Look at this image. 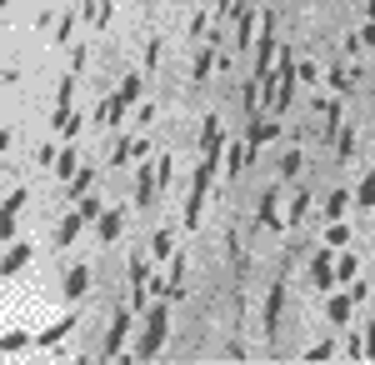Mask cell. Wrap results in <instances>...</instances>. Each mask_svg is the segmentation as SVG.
<instances>
[{"label":"cell","instance_id":"cell-23","mask_svg":"<svg viewBox=\"0 0 375 365\" xmlns=\"http://www.w3.org/2000/svg\"><path fill=\"white\" fill-rule=\"evenodd\" d=\"M245 145H230V155H226V175H240V166H245Z\"/></svg>","mask_w":375,"mask_h":365},{"label":"cell","instance_id":"cell-7","mask_svg":"<svg viewBox=\"0 0 375 365\" xmlns=\"http://www.w3.org/2000/svg\"><path fill=\"white\" fill-rule=\"evenodd\" d=\"M260 225L265 230H281L285 221H281V190H265L260 195Z\"/></svg>","mask_w":375,"mask_h":365},{"label":"cell","instance_id":"cell-20","mask_svg":"<svg viewBox=\"0 0 375 365\" xmlns=\"http://www.w3.org/2000/svg\"><path fill=\"white\" fill-rule=\"evenodd\" d=\"M210 61H216V40H210V45L200 50V56H195V66H190V75H195V80H205V75H210Z\"/></svg>","mask_w":375,"mask_h":365},{"label":"cell","instance_id":"cell-5","mask_svg":"<svg viewBox=\"0 0 375 365\" xmlns=\"http://www.w3.org/2000/svg\"><path fill=\"white\" fill-rule=\"evenodd\" d=\"M281 300H285V285L276 280V285H271V295H265V310H260L265 335H276V330H281Z\"/></svg>","mask_w":375,"mask_h":365},{"label":"cell","instance_id":"cell-27","mask_svg":"<svg viewBox=\"0 0 375 365\" xmlns=\"http://www.w3.org/2000/svg\"><path fill=\"white\" fill-rule=\"evenodd\" d=\"M20 345H30V335H25V330H6V340H0V350H6V355H16Z\"/></svg>","mask_w":375,"mask_h":365},{"label":"cell","instance_id":"cell-17","mask_svg":"<svg viewBox=\"0 0 375 365\" xmlns=\"http://www.w3.org/2000/svg\"><path fill=\"white\" fill-rule=\"evenodd\" d=\"M121 225H125V211H105V216H100V240H116Z\"/></svg>","mask_w":375,"mask_h":365},{"label":"cell","instance_id":"cell-24","mask_svg":"<svg viewBox=\"0 0 375 365\" xmlns=\"http://www.w3.org/2000/svg\"><path fill=\"white\" fill-rule=\"evenodd\" d=\"M345 205H350V195H345V190H336V195L326 200V216H331V221H340V216H345Z\"/></svg>","mask_w":375,"mask_h":365},{"label":"cell","instance_id":"cell-10","mask_svg":"<svg viewBox=\"0 0 375 365\" xmlns=\"http://www.w3.org/2000/svg\"><path fill=\"white\" fill-rule=\"evenodd\" d=\"M250 35H255V11H250V6H240V11H235V50H245V45H250Z\"/></svg>","mask_w":375,"mask_h":365},{"label":"cell","instance_id":"cell-26","mask_svg":"<svg viewBox=\"0 0 375 365\" xmlns=\"http://www.w3.org/2000/svg\"><path fill=\"white\" fill-rule=\"evenodd\" d=\"M56 175H61V180H70V175H75V150H70V145L61 150V161H56Z\"/></svg>","mask_w":375,"mask_h":365},{"label":"cell","instance_id":"cell-28","mask_svg":"<svg viewBox=\"0 0 375 365\" xmlns=\"http://www.w3.org/2000/svg\"><path fill=\"white\" fill-rule=\"evenodd\" d=\"M355 200H360V205H375V171H370V175L360 180V190H355Z\"/></svg>","mask_w":375,"mask_h":365},{"label":"cell","instance_id":"cell-8","mask_svg":"<svg viewBox=\"0 0 375 365\" xmlns=\"http://www.w3.org/2000/svg\"><path fill=\"white\" fill-rule=\"evenodd\" d=\"M331 260H336L331 250H320V255L310 260V280H315L320 290H331V285H336V266H331Z\"/></svg>","mask_w":375,"mask_h":365},{"label":"cell","instance_id":"cell-29","mask_svg":"<svg viewBox=\"0 0 375 365\" xmlns=\"http://www.w3.org/2000/svg\"><path fill=\"white\" fill-rule=\"evenodd\" d=\"M305 211H310V195H305V190H295V200H290V221H300Z\"/></svg>","mask_w":375,"mask_h":365},{"label":"cell","instance_id":"cell-14","mask_svg":"<svg viewBox=\"0 0 375 365\" xmlns=\"http://www.w3.org/2000/svg\"><path fill=\"white\" fill-rule=\"evenodd\" d=\"M25 195H30L25 185H16V190L6 195V235H16V211H20V205H25Z\"/></svg>","mask_w":375,"mask_h":365},{"label":"cell","instance_id":"cell-37","mask_svg":"<svg viewBox=\"0 0 375 365\" xmlns=\"http://www.w3.org/2000/svg\"><path fill=\"white\" fill-rule=\"evenodd\" d=\"M230 6H235V0H216V20H226V16H230Z\"/></svg>","mask_w":375,"mask_h":365},{"label":"cell","instance_id":"cell-11","mask_svg":"<svg viewBox=\"0 0 375 365\" xmlns=\"http://www.w3.org/2000/svg\"><path fill=\"white\" fill-rule=\"evenodd\" d=\"M70 330H75V316H66V321H56V326H50V330H40V335H35V345H50V350H56V345H61Z\"/></svg>","mask_w":375,"mask_h":365},{"label":"cell","instance_id":"cell-12","mask_svg":"<svg viewBox=\"0 0 375 365\" xmlns=\"http://www.w3.org/2000/svg\"><path fill=\"white\" fill-rule=\"evenodd\" d=\"M25 260H30V240H16V245L6 250V260H0V271H6V276H16V271L25 266Z\"/></svg>","mask_w":375,"mask_h":365},{"label":"cell","instance_id":"cell-3","mask_svg":"<svg viewBox=\"0 0 375 365\" xmlns=\"http://www.w3.org/2000/svg\"><path fill=\"white\" fill-rule=\"evenodd\" d=\"M265 35L255 40V80H271V61H276V16L265 11Z\"/></svg>","mask_w":375,"mask_h":365},{"label":"cell","instance_id":"cell-34","mask_svg":"<svg viewBox=\"0 0 375 365\" xmlns=\"http://www.w3.org/2000/svg\"><path fill=\"white\" fill-rule=\"evenodd\" d=\"M155 66H160V40L145 45V70H155Z\"/></svg>","mask_w":375,"mask_h":365},{"label":"cell","instance_id":"cell-18","mask_svg":"<svg viewBox=\"0 0 375 365\" xmlns=\"http://www.w3.org/2000/svg\"><path fill=\"white\" fill-rule=\"evenodd\" d=\"M90 185H95V171H75V175L66 180V190H70L75 200H80V195H90Z\"/></svg>","mask_w":375,"mask_h":365},{"label":"cell","instance_id":"cell-31","mask_svg":"<svg viewBox=\"0 0 375 365\" xmlns=\"http://www.w3.org/2000/svg\"><path fill=\"white\" fill-rule=\"evenodd\" d=\"M111 6L116 0H95V25H111Z\"/></svg>","mask_w":375,"mask_h":365},{"label":"cell","instance_id":"cell-1","mask_svg":"<svg viewBox=\"0 0 375 365\" xmlns=\"http://www.w3.org/2000/svg\"><path fill=\"white\" fill-rule=\"evenodd\" d=\"M166 321H171V300L160 295V300L150 305V321H145V335H140V345H135V360H150L160 345H166Z\"/></svg>","mask_w":375,"mask_h":365},{"label":"cell","instance_id":"cell-2","mask_svg":"<svg viewBox=\"0 0 375 365\" xmlns=\"http://www.w3.org/2000/svg\"><path fill=\"white\" fill-rule=\"evenodd\" d=\"M130 321H135V310L130 305H121L116 316H111V330H105V345H100V360H116L121 350H125V340H130Z\"/></svg>","mask_w":375,"mask_h":365},{"label":"cell","instance_id":"cell-4","mask_svg":"<svg viewBox=\"0 0 375 365\" xmlns=\"http://www.w3.org/2000/svg\"><path fill=\"white\" fill-rule=\"evenodd\" d=\"M70 106H75V75H66L61 80V90H56V111H50V130H66L75 116H70Z\"/></svg>","mask_w":375,"mask_h":365},{"label":"cell","instance_id":"cell-38","mask_svg":"<svg viewBox=\"0 0 375 365\" xmlns=\"http://www.w3.org/2000/svg\"><path fill=\"white\" fill-rule=\"evenodd\" d=\"M360 45H375V20H370V25L360 30Z\"/></svg>","mask_w":375,"mask_h":365},{"label":"cell","instance_id":"cell-16","mask_svg":"<svg viewBox=\"0 0 375 365\" xmlns=\"http://www.w3.org/2000/svg\"><path fill=\"white\" fill-rule=\"evenodd\" d=\"M326 245H331V250H345V245H350V225H345V221H331V225H326Z\"/></svg>","mask_w":375,"mask_h":365},{"label":"cell","instance_id":"cell-21","mask_svg":"<svg viewBox=\"0 0 375 365\" xmlns=\"http://www.w3.org/2000/svg\"><path fill=\"white\" fill-rule=\"evenodd\" d=\"M75 211H80L85 221H100V216H105V205H100V195H80V205H75Z\"/></svg>","mask_w":375,"mask_h":365},{"label":"cell","instance_id":"cell-13","mask_svg":"<svg viewBox=\"0 0 375 365\" xmlns=\"http://www.w3.org/2000/svg\"><path fill=\"white\" fill-rule=\"evenodd\" d=\"M80 225H85V216H80V211H70V216L56 225V245H70V240L80 235Z\"/></svg>","mask_w":375,"mask_h":365},{"label":"cell","instance_id":"cell-33","mask_svg":"<svg viewBox=\"0 0 375 365\" xmlns=\"http://www.w3.org/2000/svg\"><path fill=\"white\" fill-rule=\"evenodd\" d=\"M331 85H336V90H345V85H350V75H345V66H340V61L331 66Z\"/></svg>","mask_w":375,"mask_h":365},{"label":"cell","instance_id":"cell-39","mask_svg":"<svg viewBox=\"0 0 375 365\" xmlns=\"http://www.w3.org/2000/svg\"><path fill=\"white\" fill-rule=\"evenodd\" d=\"M365 20H375V0H370V11H365Z\"/></svg>","mask_w":375,"mask_h":365},{"label":"cell","instance_id":"cell-35","mask_svg":"<svg viewBox=\"0 0 375 365\" xmlns=\"http://www.w3.org/2000/svg\"><path fill=\"white\" fill-rule=\"evenodd\" d=\"M145 285V260H130V290Z\"/></svg>","mask_w":375,"mask_h":365},{"label":"cell","instance_id":"cell-22","mask_svg":"<svg viewBox=\"0 0 375 365\" xmlns=\"http://www.w3.org/2000/svg\"><path fill=\"white\" fill-rule=\"evenodd\" d=\"M171 245H176V230H155V260H171Z\"/></svg>","mask_w":375,"mask_h":365},{"label":"cell","instance_id":"cell-30","mask_svg":"<svg viewBox=\"0 0 375 365\" xmlns=\"http://www.w3.org/2000/svg\"><path fill=\"white\" fill-rule=\"evenodd\" d=\"M281 175H300V150H290L285 161H281Z\"/></svg>","mask_w":375,"mask_h":365},{"label":"cell","instance_id":"cell-15","mask_svg":"<svg viewBox=\"0 0 375 365\" xmlns=\"http://www.w3.org/2000/svg\"><path fill=\"white\" fill-rule=\"evenodd\" d=\"M85 285H90V271H85V266H75V271L66 276V300H80V295H85Z\"/></svg>","mask_w":375,"mask_h":365},{"label":"cell","instance_id":"cell-25","mask_svg":"<svg viewBox=\"0 0 375 365\" xmlns=\"http://www.w3.org/2000/svg\"><path fill=\"white\" fill-rule=\"evenodd\" d=\"M350 276H355V255L340 250V255H336V280H350Z\"/></svg>","mask_w":375,"mask_h":365},{"label":"cell","instance_id":"cell-9","mask_svg":"<svg viewBox=\"0 0 375 365\" xmlns=\"http://www.w3.org/2000/svg\"><path fill=\"white\" fill-rule=\"evenodd\" d=\"M221 145H226L221 120H216V116H205V125H200V155H221Z\"/></svg>","mask_w":375,"mask_h":365},{"label":"cell","instance_id":"cell-36","mask_svg":"<svg viewBox=\"0 0 375 365\" xmlns=\"http://www.w3.org/2000/svg\"><path fill=\"white\" fill-rule=\"evenodd\" d=\"M360 350L375 360V326H365V335H360Z\"/></svg>","mask_w":375,"mask_h":365},{"label":"cell","instance_id":"cell-19","mask_svg":"<svg viewBox=\"0 0 375 365\" xmlns=\"http://www.w3.org/2000/svg\"><path fill=\"white\" fill-rule=\"evenodd\" d=\"M350 300H355V295H336V300L326 305V316H331L336 326H345V321H350Z\"/></svg>","mask_w":375,"mask_h":365},{"label":"cell","instance_id":"cell-32","mask_svg":"<svg viewBox=\"0 0 375 365\" xmlns=\"http://www.w3.org/2000/svg\"><path fill=\"white\" fill-rule=\"evenodd\" d=\"M355 155V130H340V161H350Z\"/></svg>","mask_w":375,"mask_h":365},{"label":"cell","instance_id":"cell-6","mask_svg":"<svg viewBox=\"0 0 375 365\" xmlns=\"http://www.w3.org/2000/svg\"><path fill=\"white\" fill-rule=\"evenodd\" d=\"M155 190H160V171H155V166H140V171H135V205H150Z\"/></svg>","mask_w":375,"mask_h":365}]
</instances>
